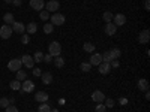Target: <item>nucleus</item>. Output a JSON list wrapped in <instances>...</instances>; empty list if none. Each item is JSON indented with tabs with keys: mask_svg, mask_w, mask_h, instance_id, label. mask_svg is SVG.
<instances>
[{
	"mask_svg": "<svg viewBox=\"0 0 150 112\" xmlns=\"http://www.w3.org/2000/svg\"><path fill=\"white\" fill-rule=\"evenodd\" d=\"M23 3V0H12V5H15V6H21Z\"/></svg>",
	"mask_w": 150,
	"mask_h": 112,
	"instance_id": "79ce46f5",
	"label": "nucleus"
},
{
	"mask_svg": "<svg viewBox=\"0 0 150 112\" xmlns=\"http://www.w3.org/2000/svg\"><path fill=\"white\" fill-rule=\"evenodd\" d=\"M17 73V81H26V78H27V73L24 72V70H18V72H15Z\"/></svg>",
	"mask_w": 150,
	"mask_h": 112,
	"instance_id": "a878e982",
	"label": "nucleus"
},
{
	"mask_svg": "<svg viewBox=\"0 0 150 112\" xmlns=\"http://www.w3.org/2000/svg\"><path fill=\"white\" fill-rule=\"evenodd\" d=\"M9 87H11V88L14 90V91H18V90H21V82L17 81V79H15V81H11Z\"/></svg>",
	"mask_w": 150,
	"mask_h": 112,
	"instance_id": "5701e85b",
	"label": "nucleus"
},
{
	"mask_svg": "<svg viewBox=\"0 0 150 112\" xmlns=\"http://www.w3.org/2000/svg\"><path fill=\"white\" fill-rule=\"evenodd\" d=\"M112 17H114V15H112L111 12H104V15H102V18H104L105 22H111L112 21Z\"/></svg>",
	"mask_w": 150,
	"mask_h": 112,
	"instance_id": "c85d7f7f",
	"label": "nucleus"
},
{
	"mask_svg": "<svg viewBox=\"0 0 150 112\" xmlns=\"http://www.w3.org/2000/svg\"><path fill=\"white\" fill-rule=\"evenodd\" d=\"M32 112H33V111H32Z\"/></svg>",
	"mask_w": 150,
	"mask_h": 112,
	"instance_id": "de8ad7c7",
	"label": "nucleus"
},
{
	"mask_svg": "<svg viewBox=\"0 0 150 112\" xmlns=\"http://www.w3.org/2000/svg\"><path fill=\"white\" fill-rule=\"evenodd\" d=\"M5 3H12V0H5Z\"/></svg>",
	"mask_w": 150,
	"mask_h": 112,
	"instance_id": "a18cd8bd",
	"label": "nucleus"
},
{
	"mask_svg": "<svg viewBox=\"0 0 150 112\" xmlns=\"http://www.w3.org/2000/svg\"><path fill=\"white\" fill-rule=\"evenodd\" d=\"M21 66H23V63H21L20 58H12L9 63H8V69H9L11 72H18V70H21Z\"/></svg>",
	"mask_w": 150,
	"mask_h": 112,
	"instance_id": "7ed1b4c3",
	"label": "nucleus"
},
{
	"mask_svg": "<svg viewBox=\"0 0 150 112\" xmlns=\"http://www.w3.org/2000/svg\"><path fill=\"white\" fill-rule=\"evenodd\" d=\"M53 30H54V26H53L51 22H47L45 26H44V33H47V34L53 33Z\"/></svg>",
	"mask_w": 150,
	"mask_h": 112,
	"instance_id": "cd10ccee",
	"label": "nucleus"
},
{
	"mask_svg": "<svg viewBox=\"0 0 150 112\" xmlns=\"http://www.w3.org/2000/svg\"><path fill=\"white\" fill-rule=\"evenodd\" d=\"M33 61H35V63H41V61H44V54H42L41 51L35 52V55H33Z\"/></svg>",
	"mask_w": 150,
	"mask_h": 112,
	"instance_id": "bb28decb",
	"label": "nucleus"
},
{
	"mask_svg": "<svg viewBox=\"0 0 150 112\" xmlns=\"http://www.w3.org/2000/svg\"><path fill=\"white\" fill-rule=\"evenodd\" d=\"M21 42L23 43H29L30 42V36L29 34H21Z\"/></svg>",
	"mask_w": 150,
	"mask_h": 112,
	"instance_id": "c9c22d12",
	"label": "nucleus"
},
{
	"mask_svg": "<svg viewBox=\"0 0 150 112\" xmlns=\"http://www.w3.org/2000/svg\"><path fill=\"white\" fill-rule=\"evenodd\" d=\"M21 63H23V66H26L27 69H33V57H30V55H23L21 57Z\"/></svg>",
	"mask_w": 150,
	"mask_h": 112,
	"instance_id": "6e6552de",
	"label": "nucleus"
},
{
	"mask_svg": "<svg viewBox=\"0 0 150 112\" xmlns=\"http://www.w3.org/2000/svg\"><path fill=\"white\" fill-rule=\"evenodd\" d=\"M44 61H45V63H51V61H53V55H50V54L44 55Z\"/></svg>",
	"mask_w": 150,
	"mask_h": 112,
	"instance_id": "ea45409f",
	"label": "nucleus"
},
{
	"mask_svg": "<svg viewBox=\"0 0 150 112\" xmlns=\"http://www.w3.org/2000/svg\"><path fill=\"white\" fill-rule=\"evenodd\" d=\"M6 112H18V108L14 106V105H9V106L6 108Z\"/></svg>",
	"mask_w": 150,
	"mask_h": 112,
	"instance_id": "4c0bfd02",
	"label": "nucleus"
},
{
	"mask_svg": "<svg viewBox=\"0 0 150 112\" xmlns=\"http://www.w3.org/2000/svg\"><path fill=\"white\" fill-rule=\"evenodd\" d=\"M105 105H102V103H99V105H96V108H95V112H105Z\"/></svg>",
	"mask_w": 150,
	"mask_h": 112,
	"instance_id": "f704fd0d",
	"label": "nucleus"
},
{
	"mask_svg": "<svg viewBox=\"0 0 150 112\" xmlns=\"http://www.w3.org/2000/svg\"><path fill=\"white\" fill-rule=\"evenodd\" d=\"M39 17H41L42 21H48V20H50V12H48V10H41Z\"/></svg>",
	"mask_w": 150,
	"mask_h": 112,
	"instance_id": "7c9ffc66",
	"label": "nucleus"
},
{
	"mask_svg": "<svg viewBox=\"0 0 150 112\" xmlns=\"http://www.w3.org/2000/svg\"><path fill=\"white\" fill-rule=\"evenodd\" d=\"M48 54L50 55H53V57H59L62 54V45L59 42H51L48 45Z\"/></svg>",
	"mask_w": 150,
	"mask_h": 112,
	"instance_id": "f257e3e1",
	"label": "nucleus"
},
{
	"mask_svg": "<svg viewBox=\"0 0 150 112\" xmlns=\"http://www.w3.org/2000/svg\"><path fill=\"white\" fill-rule=\"evenodd\" d=\"M50 20H51L53 26H63L65 24V15L59 14V12H54V14L50 17Z\"/></svg>",
	"mask_w": 150,
	"mask_h": 112,
	"instance_id": "f03ea898",
	"label": "nucleus"
},
{
	"mask_svg": "<svg viewBox=\"0 0 150 112\" xmlns=\"http://www.w3.org/2000/svg\"><path fill=\"white\" fill-rule=\"evenodd\" d=\"M98 67H99V73H101V75H108V73L111 72V66H110V63H105V61H102V63L99 64Z\"/></svg>",
	"mask_w": 150,
	"mask_h": 112,
	"instance_id": "2eb2a0df",
	"label": "nucleus"
},
{
	"mask_svg": "<svg viewBox=\"0 0 150 112\" xmlns=\"http://www.w3.org/2000/svg\"><path fill=\"white\" fill-rule=\"evenodd\" d=\"M38 112H51V106L45 102V103L39 105V108H38Z\"/></svg>",
	"mask_w": 150,
	"mask_h": 112,
	"instance_id": "b1692460",
	"label": "nucleus"
},
{
	"mask_svg": "<svg viewBox=\"0 0 150 112\" xmlns=\"http://www.w3.org/2000/svg\"><path fill=\"white\" fill-rule=\"evenodd\" d=\"M89 63H90L92 66H99V64L102 63V55H101V54H93V55L90 57Z\"/></svg>",
	"mask_w": 150,
	"mask_h": 112,
	"instance_id": "dca6fc26",
	"label": "nucleus"
},
{
	"mask_svg": "<svg viewBox=\"0 0 150 112\" xmlns=\"http://www.w3.org/2000/svg\"><path fill=\"white\" fill-rule=\"evenodd\" d=\"M144 93H146V99L149 100V99H150V93H149V91H144Z\"/></svg>",
	"mask_w": 150,
	"mask_h": 112,
	"instance_id": "c03bdc74",
	"label": "nucleus"
},
{
	"mask_svg": "<svg viewBox=\"0 0 150 112\" xmlns=\"http://www.w3.org/2000/svg\"><path fill=\"white\" fill-rule=\"evenodd\" d=\"M3 21H5V24H8V26H12V24L15 22L14 15H12V14H5L3 15Z\"/></svg>",
	"mask_w": 150,
	"mask_h": 112,
	"instance_id": "412c9836",
	"label": "nucleus"
},
{
	"mask_svg": "<svg viewBox=\"0 0 150 112\" xmlns=\"http://www.w3.org/2000/svg\"><path fill=\"white\" fill-rule=\"evenodd\" d=\"M41 78H42V82H44L45 85H48V84H51V82H53V75L50 73V72L42 73V75H41Z\"/></svg>",
	"mask_w": 150,
	"mask_h": 112,
	"instance_id": "f3484780",
	"label": "nucleus"
},
{
	"mask_svg": "<svg viewBox=\"0 0 150 112\" xmlns=\"http://www.w3.org/2000/svg\"><path fill=\"white\" fill-rule=\"evenodd\" d=\"M144 9H146V10H150V5H149V0H144Z\"/></svg>",
	"mask_w": 150,
	"mask_h": 112,
	"instance_id": "37998d69",
	"label": "nucleus"
},
{
	"mask_svg": "<svg viewBox=\"0 0 150 112\" xmlns=\"http://www.w3.org/2000/svg\"><path fill=\"white\" fill-rule=\"evenodd\" d=\"M92 67H93V66H92L90 63H81V66H80V69H81L83 72H90Z\"/></svg>",
	"mask_w": 150,
	"mask_h": 112,
	"instance_id": "c756f323",
	"label": "nucleus"
},
{
	"mask_svg": "<svg viewBox=\"0 0 150 112\" xmlns=\"http://www.w3.org/2000/svg\"><path fill=\"white\" fill-rule=\"evenodd\" d=\"M137 87H138V90H141V91H149V82H147V79H138Z\"/></svg>",
	"mask_w": 150,
	"mask_h": 112,
	"instance_id": "a211bd4d",
	"label": "nucleus"
},
{
	"mask_svg": "<svg viewBox=\"0 0 150 112\" xmlns=\"http://www.w3.org/2000/svg\"><path fill=\"white\" fill-rule=\"evenodd\" d=\"M33 90H35L33 81H23V84H21V91L23 93H32Z\"/></svg>",
	"mask_w": 150,
	"mask_h": 112,
	"instance_id": "423d86ee",
	"label": "nucleus"
},
{
	"mask_svg": "<svg viewBox=\"0 0 150 112\" xmlns=\"http://www.w3.org/2000/svg\"><path fill=\"white\" fill-rule=\"evenodd\" d=\"M119 103H120V105H128V99L120 97V99H119Z\"/></svg>",
	"mask_w": 150,
	"mask_h": 112,
	"instance_id": "a19ab883",
	"label": "nucleus"
},
{
	"mask_svg": "<svg viewBox=\"0 0 150 112\" xmlns=\"http://www.w3.org/2000/svg\"><path fill=\"white\" fill-rule=\"evenodd\" d=\"M33 75H35V76H38V78H39L41 75H42V70H41V69H38V67H33Z\"/></svg>",
	"mask_w": 150,
	"mask_h": 112,
	"instance_id": "58836bf2",
	"label": "nucleus"
},
{
	"mask_svg": "<svg viewBox=\"0 0 150 112\" xmlns=\"http://www.w3.org/2000/svg\"><path fill=\"white\" fill-rule=\"evenodd\" d=\"M101 55H102V61H105V63H110V61L112 60L111 55H110V51H107V52H104V54H101Z\"/></svg>",
	"mask_w": 150,
	"mask_h": 112,
	"instance_id": "2f4dec72",
	"label": "nucleus"
},
{
	"mask_svg": "<svg viewBox=\"0 0 150 112\" xmlns=\"http://www.w3.org/2000/svg\"><path fill=\"white\" fill-rule=\"evenodd\" d=\"M11 27H12V32H14V33H20V34H23L24 32H26V26H24L23 22H18V21H15Z\"/></svg>",
	"mask_w": 150,
	"mask_h": 112,
	"instance_id": "0eeeda50",
	"label": "nucleus"
},
{
	"mask_svg": "<svg viewBox=\"0 0 150 112\" xmlns=\"http://www.w3.org/2000/svg\"><path fill=\"white\" fill-rule=\"evenodd\" d=\"M0 106L6 109V108L9 106V99H6V97H2V99H0Z\"/></svg>",
	"mask_w": 150,
	"mask_h": 112,
	"instance_id": "473e14b6",
	"label": "nucleus"
},
{
	"mask_svg": "<svg viewBox=\"0 0 150 112\" xmlns=\"http://www.w3.org/2000/svg\"><path fill=\"white\" fill-rule=\"evenodd\" d=\"M92 99H93V102H96V103H102V102L105 100V94H104L102 91L96 90V91L92 93Z\"/></svg>",
	"mask_w": 150,
	"mask_h": 112,
	"instance_id": "1a4fd4ad",
	"label": "nucleus"
},
{
	"mask_svg": "<svg viewBox=\"0 0 150 112\" xmlns=\"http://www.w3.org/2000/svg\"><path fill=\"white\" fill-rule=\"evenodd\" d=\"M83 48H84L86 52H93V51H95V45H93L92 42H86V43L83 45Z\"/></svg>",
	"mask_w": 150,
	"mask_h": 112,
	"instance_id": "393cba45",
	"label": "nucleus"
},
{
	"mask_svg": "<svg viewBox=\"0 0 150 112\" xmlns=\"http://www.w3.org/2000/svg\"><path fill=\"white\" fill-rule=\"evenodd\" d=\"M114 105H116V102L112 100V99H105V108H114Z\"/></svg>",
	"mask_w": 150,
	"mask_h": 112,
	"instance_id": "72a5a7b5",
	"label": "nucleus"
},
{
	"mask_svg": "<svg viewBox=\"0 0 150 112\" xmlns=\"http://www.w3.org/2000/svg\"><path fill=\"white\" fill-rule=\"evenodd\" d=\"M30 6H32V9L33 10H42L44 9V6H45V2L44 0H30Z\"/></svg>",
	"mask_w": 150,
	"mask_h": 112,
	"instance_id": "9d476101",
	"label": "nucleus"
},
{
	"mask_svg": "<svg viewBox=\"0 0 150 112\" xmlns=\"http://www.w3.org/2000/svg\"><path fill=\"white\" fill-rule=\"evenodd\" d=\"M110 66H111V69H112V67H114V69H117V67L120 66L119 60H111V61H110Z\"/></svg>",
	"mask_w": 150,
	"mask_h": 112,
	"instance_id": "e433bc0d",
	"label": "nucleus"
},
{
	"mask_svg": "<svg viewBox=\"0 0 150 112\" xmlns=\"http://www.w3.org/2000/svg\"><path fill=\"white\" fill-rule=\"evenodd\" d=\"M138 41H140V43H149V41H150V32H149L147 29L143 30V32L140 33Z\"/></svg>",
	"mask_w": 150,
	"mask_h": 112,
	"instance_id": "ddd939ff",
	"label": "nucleus"
},
{
	"mask_svg": "<svg viewBox=\"0 0 150 112\" xmlns=\"http://www.w3.org/2000/svg\"><path fill=\"white\" fill-rule=\"evenodd\" d=\"M54 64H56L57 69H62V67L65 66V58H63V57H60V55L56 57V58H54Z\"/></svg>",
	"mask_w": 150,
	"mask_h": 112,
	"instance_id": "4be33fe9",
	"label": "nucleus"
},
{
	"mask_svg": "<svg viewBox=\"0 0 150 112\" xmlns=\"http://www.w3.org/2000/svg\"><path fill=\"white\" fill-rule=\"evenodd\" d=\"M12 27L8 26V24H5V26L0 27V36H2V39H9V37L12 36Z\"/></svg>",
	"mask_w": 150,
	"mask_h": 112,
	"instance_id": "20e7f679",
	"label": "nucleus"
},
{
	"mask_svg": "<svg viewBox=\"0 0 150 112\" xmlns=\"http://www.w3.org/2000/svg\"><path fill=\"white\" fill-rule=\"evenodd\" d=\"M111 22L114 24L116 27H120V26H123V24L126 22V17H125L123 14H116L114 17H112V21Z\"/></svg>",
	"mask_w": 150,
	"mask_h": 112,
	"instance_id": "39448f33",
	"label": "nucleus"
},
{
	"mask_svg": "<svg viewBox=\"0 0 150 112\" xmlns=\"http://www.w3.org/2000/svg\"><path fill=\"white\" fill-rule=\"evenodd\" d=\"M60 8V3L57 2V0H50V2L47 3V10L48 12H57Z\"/></svg>",
	"mask_w": 150,
	"mask_h": 112,
	"instance_id": "9b49d317",
	"label": "nucleus"
},
{
	"mask_svg": "<svg viewBox=\"0 0 150 112\" xmlns=\"http://www.w3.org/2000/svg\"><path fill=\"white\" fill-rule=\"evenodd\" d=\"M36 30H38V24H36V22H33V21H32V22H29V24H27L26 32H27L29 34H35V33H36Z\"/></svg>",
	"mask_w": 150,
	"mask_h": 112,
	"instance_id": "6ab92c4d",
	"label": "nucleus"
},
{
	"mask_svg": "<svg viewBox=\"0 0 150 112\" xmlns=\"http://www.w3.org/2000/svg\"><path fill=\"white\" fill-rule=\"evenodd\" d=\"M110 55L112 60H119V57L122 55V51L119 48H112V49H110Z\"/></svg>",
	"mask_w": 150,
	"mask_h": 112,
	"instance_id": "aec40b11",
	"label": "nucleus"
},
{
	"mask_svg": "<svg viewBox=\"0 0 150 112\" xmlns=\"http://www.w3.org/2000/svg\"><path fill=\"white\" fill-rule=\"evenodd\" d=\"M35 99H36V102H39V103H45V102H48V94L45 91H38L35 94Z\"/></svg>",
	"mask_w": 150,
	"mask_h": 112,
	"instance_id": "4468645a",
	"label": "nucleus"
},
{
	"mask_svg": "<svg viewBox=\"0 0 150 112\" xmlns=\"http://www.w3.org/2000/svg\"><path fill=\"white\" fill-rule=\"evenodd\" d=\"M104 30H105V34H108V36H114L116 32H117V27H116L112 22H107Z\"/></svg>",
	"mask_w": 150,
	"mask_h": 112,
	"instance_id": "f8f14e48",
	"label": "nucleus"
},
{
	"mask_svg": "<svg viewBox=\"0 0 150 112\" xmlns=\"http://www.w3.org/2000/svg\"><path fill=\"white\" fill-rule=\"evenodd\" d=\"M51 112H59V111L57 109H51Z\"/></svg>",
	"mask_w": 150,
	"mask_h": 112,
	"instance_id": "49530a36",
	"label": "nucleus"
}]
</instances>
